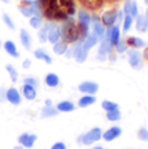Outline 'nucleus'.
<instances>
[{
  "mask_svg": "<svg viewBox=\"0 0 148 149\" xmlns=\"http://www.w3.org/2000/svg\"><path fill=\"white\" fill-rule=\"evenodd\" d=\"M7 101L5 100V90L4 88H0V102H4Z\"/></svg>",
  "mask_w": 148,
  "mask_h": 149,
  "instance_id": "obj_39",
  "label": "nucleus"
},
{
  "mask_svg": "<svg viewBox=\"0 0 148 149\" xmlns=\"http://www.w3.org/2000/svg\"><path fill=\"white\" fill-rule=\"evenodd\" d=\"M112 49H113V45L112 43H110V40L108 38H105L101 40V44L100 47H99V56H108L109 53H112Z\"/></svg>",
  "mask_w": 148,
  "mask_h": 149,
  "instance_id": "obj_13",
  "label": "nucleus"
},
{
  "mask_svg": "<svg viewBox=\"0 0 148 149\" xmlns=\"http://www.w3.org/2000/svg\"><path fill=\"white\" fill-rule=\"evenodd\" d=\"M138 4H136L135 1H131V9H130V16L133 17V18H136L138 17Z\"/></svg>",
  "mask_w": 148,
  "mask_h": 149,
  "instance_id": "obj_36",
  "label": "nucleus"
},
{
  "mask_svg": "<svg viewBox=\"0 0 148 149\" xmlns=\"http://www.w3.org/2000/svg\"><path fill=\"white\" fill-rule=\"evenodd\" d=\"M127 49H129V45H127L126 40H119L117 44H116V51H117L118 53H124V52H126Z\"/></svg>",
  "mask_w": 148,
  "mask_h": 149,
  "instance_id": "obj_33",
  "label": "nucleus"
},
{
  "mask_svg": "<svg viewBox=\"0 0 148 149\" xmlns=\"http://www.w3.org/2000/svg\"><path fill=\"white\" fill-rule=\"evenodd\" d=\"M91 24H92V33L98 36L99 42H101L105 36V26L101 24L99 17H91Z\"/></svg>",
  "mask_w": 148,
  "mask_h": 149,
  "instance_id": "obj_5",
  "label": "nucleus"
},
{
  "mask_svg": "<svg viewBox=\"0 0 148 149\" xmlns=\"http://www.w3.org/2000/svg\"><path fill=\"white\" fill-rule=\"evenodd\" d=\"M31 66V61L29 58H26V60H24V62H22V68L24 69H29Z\"/></svg>",
  "mask_w": 148,
  "mask_h": 149,
  "instance_id": "obj_40",
  "label": "nucleus"
},
{
  "mask_svg": "<svg viewBox=\"0 0 148 149\" xmlns=\"http://www.w3.org/2000/svg\"><path fill=\"white\" fill-rule=\"evenodd\" d=\"M78 90H79V92L84 93V95H95L99 91V84L95 82L86 81V82H82L78 86Z\"/></svg>",
  "mask_w": 148,
  "mask_h": 149,
  "instance_id": "obj_7",
  "label": "nucleus"
},
{
  "mask_svg": "<svg viewBox=\"0 0 148 149\" xmlns=\"http://www.w3.org/2000/svg\"><path fill=\"white\" fill-rule=\"evenodd\" d=\"M143 57H144V60H148V47L144 49V52H143Z\"/></svg>",
  "mask_w": 148,
  "mask_h": 149,
  "instance_id": "obj_42",
  "label": "nucleus"
},
{
  "mask_svg": "<svg viewBox=\"0 0 148 149\" xmlns=\"http://www.w3.org/2000/svg\"><path fill=\"white\" fill-rule=\"evenodd\" d=\"M147 31H148V30H147Z\"/></svg>",
  "mask_w": 148,
  "mask_h": 149,
  "instance_id": "obj_49",
  "label": "nucleus"
},
{
  "mask_svg": "<svg viewBox=\"0 0 148 149\" xmlns=\"http://www.w3.org/2000/svg\"><path fill=\"white\" fill-rule=\"evenodd\" d=\"M144 3H146V4L148 5V0H144Z\"/></svg>",
  "mask_w": 148,
  "mask_h": 149,
  "instance_id": "obj_48",
  "label": "nucleus"
},
{
  "mask_svg": "<svg viewBox=\"0 0 148 149\" xmlns=\"http://www.w3.org/2000/svg\"><path fill=\"white\" fill-rule=\"evenodd\" d=\"M124 12H118L117 13V19H118V21H124V18H125V16H124Z\"/></svg>",
  "mask_w": 148,
  "mask_h": 149,
  "instance_id": "obj_41",
  "label": "nucleus"
},
{
  "mask_svg": "<svg viewBox=\"0 0 148 149\" xmlns=\"http://www.w3.org/2000/svg\"><path fill=\"white\" fill-rule=\"evenodd\" d=\"M61 30V39L62 42H65L66 44H70V43H75L78 40H82L81 39V34H79V29L77 22L74 21L72 17H68L64 21V24L60 27Z\"/></svg>",
  "mask_w": 148,
  "mask_h": 149,
  "instance_id": "obj_1",
  "label": "nucleus"
},
{
  "mask_svg": "<svg viewBox=\"0 0 148 149\" xmlns=\"http://www.w3.org/2000/svg\"><path fill=\"white\" fill-rule=\"evenodd\" d=\"M68 49H69L68 44L65 42H62V40H60V42L56 43V44H53V52H55L56 54H60V56L66 53Z\"/></svg>",
  "mask_w": 148,
  "mask_h": 149,
  "instance_id": "obj_27",
  "label": "nucleus"
},
{
  "mask_svg": "<svg viewBox=\"0 0 148 149\" xmlns=\"http://www.w3.org/2000/svg\"><path fill=\"white\" fill-rule=\"evenodd\" d=\"M34 56H35V58L42 60V61H44L48 65L52 64V58H51V56L44 49H35L34 51Z\"/></svg>",
  "mask_w": 148,
  "mask_h": 149,
  "instance_id": "obj_24",
  "label": "nucleus"
},
{
  "mask_svg": "<svg viewBox=\"0 0 148 149\" xmlns=\"http://www.w3.org/2000/svg\"><path fill=\"white\" fill-rule=\"evenodd\" d=\"M109 31H110L109 40L112 43L113 47H116V44L121 40V30H119L118 26H112V27H109Z\"/></svg>",
  "mask_w": 148,
  "mask_h": 149,
  "instance_id": "obj_16",
  "label": "nucleus"
},
{
  "mask_svg": "<svg viewBox=\"0 0 148 149\" xmlns=\"http://www.w3.org/2000/svg\"><path fill=\"white\" fill-rule=\"evenodd\" d=\"M72 56L75 58V61L78 64H83L87 60V56H89V51L83 47V43L82 40H78L74 43V47L72 48Z\"/></svg>",
  "mask_w": 148,
  "mask_h": 149,
  "instance_id": "obj_3",
  "label": "nucleus"
},
{
  "mask_svg": "<svg viewBox=\"0 0 148 149\" xmlns=\"http://www.w3.org/2000/svg\"><path fill=\"white\" fill-rule=\"evenodd\" d=\"M36 135H34V134H30V132H24L21 134V135L18 136V143L20 145H22L24 148H33L34 144H35L36 141Z\"/></svg>",
  "mask_w": 148,
  "mask_h": 149,
  "instance_id": "obj_8",
  "label": "nucleus"
},
{
  "mask_svg": "<svg viewBox=\"0 0 148 149\" xmlns=\"http://www.w3.org/2000/svg\"><path fill=\"white\" fill-rule=\"evenodd\" d=\"M127 60H129V64L133 69L139 70L143 68V57L138 49H134V48L127 49Z\"/></svg>",
  "mask_w": 148,
  "mask_h": 149,
  "instance_id": "obj_4",
  "label": "nucleus"
},
{
  "mask_svg": "<svg viewBox=\"0 0 148 149\" xmlns=\"http://www.w3.org/2000/svg\"><path fill=\"white\" fill-rule=\"evenodd\" d=\"M5 69H7L8 74H9V77H10V81H12L13 83L17 82V79H18V71L16 70V68L13 66V65L8 64L7 66H5Z\"/></svg>",
  "mask_w": 148,
  "mask_h": 149,
  "instance_id": "obj_29",
  "label": "nucleus"
},
{
  "mask_svg": "<svg viewBox=\"0 0 148 149\" xmlns=\"http://www.w3.org/2000/svg\"><path fill=\"white\" fill-rule=\"evenodd\" d=\"M133 24H134V18H133V17L130 16V14H129V16H125L124 25H122V26H124V31H125V33H127V31L131 29Z\"/></svg>",
  "mask_w": 148,
  "mask_h": 149,
  "instance_id": "obj_31",
  "label": "nucleus"
},
{
  "mask_svg": "<svg viewBox=\"0 0 148 149\" xmlns=\"http://www.w3.org/2000/svg\"><path fill=\"white\" fill-rule=\"evenodd\" d=\"M44 83L48 86V87L55 88V87H57V86L60 84V78H59L57 74L48 73L47 75H45V78H44Z\"/></svg>",
  "mask_w": 148,
  "mask_h": 149,
  "instance_id": "obj_18",
  "label": "nucleus"
},
{
  "mask_svg": "<svg viewBox=\"0 0 148 149\" xmlns=\"http://www.w3.org/2000/svg\"><path fill=\"white\" fill-rule=\"evenodd\" d=\"M98 42H99V39H98V36L95 35L94 33H91V34H89V35L86 36V38L82 40V43H83V47L86 48L87 51L89 49H91L92 47H95L96 44H98Z\"/></svg>",
  "mask_w": 148,
  "mask_h": 149,
  "instance_id": "obj_19",
  "label": "nucleus"
},
{
  "mask_svg": "<svg viewBox=\"0 0 148 149\" xmlns=\"http://www.w3.org/2000/svg\"><path fill=\"white\" fill-rule=\"evenodd\" d=\"M24 83H25V84H30V86H33V87H35V88L39 86L38 79L34 78V77H26V78L24 79Z\"/></svg>",
  "mask_w": 148,
  "mask_h": 149,
  "instance_id": "obj_35",
  "label": "nucleus"
},
{
  "mask_svg": "<svg viewBox=\"0 0 148 149\" xmlns=\"http://www.w3.org/2000/svg\"><path fill=\"white\" fill-rule=\"evenodd\" d=\"M20 42L24 45L25 49H31V45H33V42H31V35L27 33V30L25 29H21L20 30Z\"/></svg>",
  "mask_w": 148,
  "mask_h": 149,
  "instance_id": "obj_12",
  "label": "nucleus"
},
{
  "mask_svg": "<svg viewBox=\"0 0 148 149\" xmlns=\"http://www.w3.org/2000/svg\"><path fill=\"white\" fill-rule=\"evenodd\" d=\"M5 100L12 105H20L22 101V96L16 87H9L8 90H5Z\"/></svg>",
  "mask_w": 148,
  "mask_h": 149,
  "instance_id": "obj_6",
  "label": "nucleus"
},
{
  "mask_svg": "<svg viewBox=\"0 0 148 149\" xmlns=\"http://www.w3.org/2000/svg\"><path fill=\"white\" fill-rule=\"evenodd\" d=\"M131 1H133V0H126V3H125V5H124L125 16H129V14H130V9H131Z\"/></svg>",
  "mask_w": 148,
  "mask_h": 149,
  "instance_id": "obj_37",
  "label": "nucleus"
},
{
  "mask_svg": "<svg viewBox=\"0 0 148 149\" xmlns=\"http://www.w3.org/2000/svg\"><path fill=\"white\" fill-rule=\"evenodd\" d=\"M95 102H96V97L94 95H84L78 100V107L79 108H87V107L94 105Z\"/></svg>",
  "mask_w": 148,
  "mask_h": 149,
  "instance_id": "obj_20",
  "label": "nucleus"
},
{
  "mask_svg": "<svg viewBox=\"0 0 148 149\" xmlns=\"http://www.w3.org/2000/svg\"><path fill=\"white\" fill-rule=\"evenodd\" d=\"M56 109L61 113H70L75 109V105L73 104L72 101H68V100H64V101H60L57 105H56Z\"/></svg>",
  "mask_w": 148,
  "mask_h": 149,
  "instance_id": "obj_17",
  "label": "nucleus"
},
{
  "mask_svg": "<svg viewBox=\"0 0 148 149\" xmlns=\"http://www.w3.org/2000/svg\"><path fill=\"white\" fill-rule=\"evenodd\" d=\"M45 107H52V101L51 100H45Z\"/></svg>",
  "mask_w": 148,
  "mask_h": 149,
  "instance_id": "obj_43",
  "label": "nucleus"
},
{
  "mask_svg": "<svg viewBox=\"0 0 148 149\" xmlns=\"http://www.w3.org/2000/svg\"><path fill=\"white\" fill-rule=\"evenodd\" d=\"M30 22V26L33 29H40L43 26V17H42V14H34L33 17H30L29 19Z\"/></svg>",
  "mask_w": 148,
  "mask_h": 149,
  "instance_id": "obj_25",
  "label": "nucleus"
},
{
  "mask_svg": "<svg viewBox=\"0 0 148 149\" xmlns=\"http://www.w3.org/2000/svg\"><path fill=\"white\" fill-rule=\"evenodd\" d=\"M117 13H118L117 10H108V12H105L103 14V17H101V24L108 29L114 26L116 21H117Z\"/></svg>",
  "mask_w": 148,
  "mask_h": 149,
  "instance_id": "obj_10",
  "label": "nucleus"
},
{
  "mask_svg": "<svg viewBox=\"0 0 148 149\" xmlns=\"http://www.w3.org/2000/svg\"><path fill=\"white\" fill-rule=\"evenodd\" d=\"M144 17H146V18L148 19V8H147V9H146V13H144Z\"/></svg>",
  "mask_w": 148,
  "mask_h": 149,
  "instance_id": "obj_45",
  "label": "nucleus"
},
{
  "mask_svg": "<svg viewBox=\"0 0 148 149\" xmlns=\"http://www.w3.org/2000/svg\"><path fill=\"white\" fill-rule=\"evenodd\" d=\"M101 136H103V131H101V128L100 127H94V128H91L90 131L84 132L83 135L79 136L78 143H81V144H83V145H91V144H94V143L99 141V140L101 139Z\"/></svg>",
  "mask_w": 148,
  "mask_h": 149,
  "instance_id": "obj_2",
  "label": "nucleus"
},
{
  "mask_svg": "<svg viewBox=\"0 0 148 149\" xmlns=\"http://www.w3.org/2000/svg\"><path fill=\"white\" fill-rule=\"evenodd\" d=\"M101 108H103L105 111H110V110H114V109H119L118 104H116V102H113V101H109V100H104V101L101 102Z\"/></svg>",
  "mask_w": 148,
  "mask_h": 149,
  "instance_id": "obj_30",
  "label": "nucleus"
},
{
  "mask_svg": "<svg viewBox=\"0 0 148 149\" xmlns=\"http://www.w3.org/2000/svg\"><path fill=\"white\" fill-rule=\"evenodd\" d=\"M121 111H119V109H114V110H110V111H107V118L108 121L110 122H117L121 119Z\"/></svg>",
  "mask_w": 148,
  "mask_h": 149,
  "instance_id": "obj_28",
  "label": "nucleus"
},
{
  "mask_svg": "<svg viewBox=\"0 0 148 149\" xmlns=\"http://www.w3.org/2000/svg\"><path fill=\"white\" fill-rule=\"evenodd\" d=\"M121 134H122V128L118 127V126H113V127L108 128L107 131H104L101 137L105 141H113V140H116L117 137L121 136Z\"/></svg>",
  "mask_w": 148,
  "mask_h": 149,
  "instance_id": "obj_9",
  "label": "nucleus"
},
{
  "mask_svg": "<svg viewBox=\"0 0 148 149\" xmlns=\"http://www.w3.org/2000/svg\"><path fill=\"white\" fill-rule=\"evenodd\" d=\"M138 137L140 140H143V141H148V130L146 127H142L139 128L138 131Z\"/></svg>",
  "mask_w": 148,
  "mask_h": 149,
  "instance_id": "obj_34",
  "label": "nucleus"
},
{
  "mask_svg": "<svg viewBox=\"0 0 148 149\" xmlns=\"http://www.w3.org/2000/svg\"><path fill=\"white\" fill-rule=\"evenodd\" d=\"M51 26H52V24H51V22H47V24H44L43 26L39 29L38 38H39V42H40V43L48 42V31H50Z\"/></svg>",
  "mask_w": 148,
  "mask_h": 149,
  "instance_id": "obj_23",
  "label": "nucleus"
},
{
  "mask_svg": "<svg viewBox=\"0 0 148 149\" xmlns=\"http://www.w3.org/2000/svg\"><path fill=\"white\" fill-rule=\"evenodd\" d=\"M21 91H22V95H24V97L26 100H34L36 97V88L30 84H25L24 83Z\"/></svg>",
  "mask_w": 148,
  "mask_h": 149,
  "instance_id": "obj_15",
  "label": "nucleus"
},
{
  "mask_svg": "<svg viewBox=\"0 0 148 149\" xmlns=\"http://www.w3.org/2000/svg\"><path fill=\"white\" fill-rule=\"evenodd\" d=\"M59 113H60V111L56 108H53V107H44L43 109H42L40 116H42V118H51V117H56Z\"/></svg>",
  "mask_w": 148,
  "mask_h": 149,
  "instance_id": "obj_26",
  "label": "nucleus"
},
{
  "mask_svg": "<svg viewBox=\"0 0 148 149\" xmlns=\"http://www.w3.org/2000/svg\"><path fill=\"white\" fill-rule=\"evenodd\" d=\"M135 27H136V30L140 31V33H146L148 30V19L144 16H142V14H138L136 22H135Z\"/></svg>",
  "mask_w": 148,
  "mask_h": 149,
  "instance_id": "obj_21",
  "label": "nucleus"
},
{
  "mask_svg": "<svg viewBox=\"0 0 148 149\" xmlns=\"http://www.w3.org/2000/svg\"><path fill=\"white\" fill-rule=\"evenodd\" d=\"M13 149H24V147H22V145H17V147H15V148H13Z\"/></svg>",
  "mask_w": 148,
  "mask_h": 149,
  "instance_id": "obj_44",
  "label": "nucleus"
},
{
  "mask_svg": "<svg viewBox=\"0 0 148 149\" xmlns=\"http://www.w3.org/2000/svg\"><path fill=\"white\" fill-rule=\"evenodd\" d=\"M126 43H127V45H129V47L134 48V49H138V48L146 47V42H144L142 38H136V36H130V38H127Z\"/></svg>",
  "mask_w": 148,
  "mask_h": 149,
  "instance_id": "obj_22",
  "label": "nucleus"
},
{
  "mask_svg": "<svg viewBox=\"0 0 148 149\" xmlns=\"http://www.w3.org/2000/svg\"><path fill=\"white\" fill-rule=\"evenodd\" d=\"M0 1H3V3H9V0H0Z\"/></svg>",
  "mask_w": 148,
  "mask_h": 149,
  "instance_id": "obj_47",
  "label": "nucleus"
},
{
  "mask_svg": "<svg viewBox=\"0 0 148 149\" xmlns=\"http://www.w3.org/2000/svg\"><path fill=\"white\" fill-rule=\"evenodd\" d=\"M92 149H104L103 147H95V148H92Z\"/></svg>",
  "mask_w": 148,
  "mask_h": 149,
  "instance_id": "obj_46",
  "label": "nucleus"
},
{
  "mask_svg": "<svg viewBox=\"0 0 148 149\" xmlns=\"http://www.w3.org/2000/svg\"><path fill=\"white\" fill-rule=\"evenodd\" d=\"M3 21H4V24H5V26H7L9 30H15V22H13V19L9 17V14H7V13H4L3 14Z\"/></svg>",
  "mask_w": 148,
  "mask_h": 149,
  "instance_id": "obj_32",
  "label": "nucleus"
},
{
  "mask_svg": "<svg viewBox=\"0 0 148 149\" xmlns=\"http://www.w3.org/2000/svg\"><path fill=\"white\" fill-rule=\"evenodd\" d=\"M60 40H61V30H60V26L52 24L50 31H48V42L51 44H56Z\"/></svg>",
  "mask_w": 148,
  "mask_h": 149,
  "instance_id": "obj_11",
  "label": "nucleus"
},
{
  "mask_svg": "<svg viewBox=\"0 0 148 149\" xmlns=\"http://www.w3.org/2000/svg\"><path fill=\"white\" fill-rule=\"evenodd\" d=\"M3 48H4V51H5V52H7L8 54H9V56L15 57V58L20 57V52H18V49H17L15 42H12V40L4 42V44H3Z\"/></svg>",
  "mask_w": 148,
  "mask_h": 149,
  "instance_id": "obj_14",
  "label": "nucleus"
},
{
  "mask_svg": "<svg viewBox=\"0 0 148 149\" xmlns=\"http://www.w3.org/2000/svg\"><path fill=\"white\" fill-rule=\"evenodd\" d=\"M51 149H66V145H65L62 141H57L51 147Z\"/></svg>",
  "mask_w": 148,
  "mask_h": 149,
  "instance_id": "obj_38",
  "label": "nucleus"
}]
</instances>
